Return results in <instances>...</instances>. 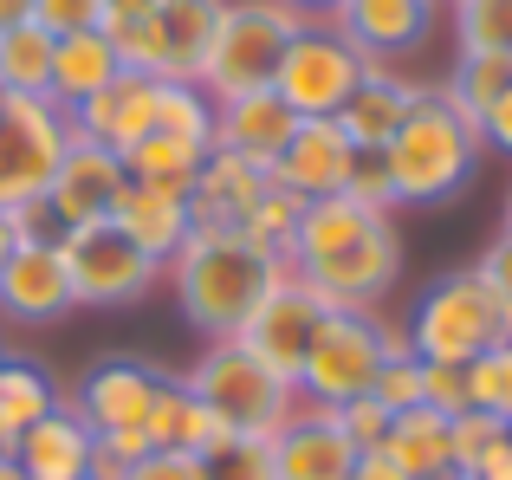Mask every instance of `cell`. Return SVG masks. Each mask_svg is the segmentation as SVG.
Masks as SVG:
<instances>
[{
  "mask_svg": "<svg viewBox=\"0 0 512 480\" xmlns=\"http://www.w3.org/2000/svg\"><path fill=\"white\" fill-rule=\"evenodd\" d=\"M286 266L299 286H312L325 305L376 312L402 286V234L389 208H363L350 195L305 202L286 240Z\"/></svg>",
  "mask_w": 512,
  "mask_h": 480,
  "instance_id": "1",
  "label": "cell"
},
{
  "mask_svg": "<svg viewBox=\"0 0 512 480\" xmlns=\"http://www.w3.org/2000/svg\"><path fill=\"white\" fill-rule=\"evenodd\" d=\"M163 279H169V292H175L188 325L208 344H221V338H240V331H247V318L286 286L292 266H286L279 247H260V240H247V234H201L195 228L182 240V253L163 266Z\"/></svg>",
  "mask_w": 512,
  "mask_h": 480,
  "instance_id": "2",
  "label": "cell"
},
{
  "mask_svg": "<svg viewBox=\"0 0 512 480\" xmlns=\"http://www.w3.org/2000/svg\"><path fill=\"white\" fill-rule=\"evenodd\" d=\"M376 156H383V176H389L396 208H441L474 182L487 143H480L474 117H461L448 98H441V85H428L422 104L409 111V124H402Z\"/></svg>",
  "mask_w": 512,
  "mask_h": 480,
  "instance_id": "3",
  "label": "cell"
},
{
  "mask_svg": "<svg viewBox=\"0 0 512 480\" xmlns=\"http://www.w3.org/2000/svg\"><path fill=\"white\" fill-rule=\"evenodd\" d=\"M506 338H512V318L474 266H454V273L428 279L409 312V344L422 364H474L480 351H493Z\"/></svg>",
  "mask_w": 512,
  "mask_h": 480,
  "instance_id": "4",
  "label": "cell"
},
{
  "mask_svg": "<svg viewBox=\"0 0 512 480\" xmlns=\"http://www.w3.org/2000/svg\"><path fill=\"white\" fill-rule=\"evenodd\" d=\"M182 383H188L195 403H208L214 416H221L234 435H247V442H273V435L286 429V416L299 409V390H292L273 364H260L240 338L208 344L201 364L188 370Z\"/></svg>",
  "mask_w": 512,
  "mask_h": 480,
  "instance_id": "5",
  "label": "cell"
},
{
  "mask_svg": "<svg viewBox=\"0 0 512 480\" xmlns=\"http://www.w3.org/2000/svg\"><path fill=\"white\" fill-rule=\"evenodd\" d=\"M299 13L286 0H227L221 33L208 46V65H201V91L214 104L221 98H247V91H273L279 59L299 39Z\"/></svg>",
  "mask_w": 512,
  "mask_h": 480,
  "instance_id": "6",
  "label": "cell"
},
{
  "mask_svg": "<svg viewBox=\"0 0 512 480\" xmlns=\"http://www.w3.org/2000/svg\"><path fill=\"white\" fill-rule=\"evenodd\" d=\"M383 364H389L383 312H344V305H331L312 331L305 364H299V403H318V409L357 403V396L376 390V370Z\"/></svg>",
  "mask_w": 512,
  "mask_h": 480,
  "instance_id": "7",
  "label": "cell"
},
{
  "mask_svg": "<svg viewBox=\"0 0 512 480\" xmlns=\"http://www.w3.org/2000/svg\"><path fill=\"white\" fill-rule=\"evenodd\" d=\"M65 253V279H72V299L78 305H98V312H124V305L150 299V286L163 279V266L137 247L111 215L85 221V228H65L59 234Z\"/></svg>",
  "mask_w": 512,
  "mask_h": 480,
  "instance_id": "8",
  "label": "cell"
},
{
  "mask_svg": "<svg viewBox=\"0 0 512 480\" xmlns=\"http://www.w3.org/2000/svg\"><path fill=\"white\" fill-rule=\"evenodd\" d=\"M65 143H72V117L52 98H7L0 104V215L39 208Z\"/></svg>",
  "mask_w": 512,
  "mask_h": 480,
  "instance_id": "9",
  "label": "cell"
},
{
  "mask_svg": "<svg viewBox=\"0 0 512 480\" xmlns=\"http://www.w3.org/2000/svg\"><path fill=\"white\" fill-rule=\"evenodd\" d=\"M363 72H370V59L350 46L338 26H331V20H305L299 39L286 46V59H279L273 91H279V98H286L299 117H338Z\"/></svg>",
  "mask_w": 512,
  "mask_h": 480,
  "instance_id": "10",
  "label": "cell"
},
{
  "mask_svg": "<svg viewBox=\"0 0 512 480\" xmlns=\"http://www.w3.org/2000/svg\"><path fill=\"white\" fill-rule=\"evenodd\" d=\"M124 189H130L124 156L72 130V143H65L59 169H52L46 195H39V215H46L59 234H65V228H85V221H104V215H111Z\"/></svg>",
  "mask_w": 512,
  "mask_h": 480,
  "instance_id": "11",
  "label": "cell"
},
{
  "mask_svg": "<svg viewBox=\"0 0 512 480\" xmlns=\"http://www.w3.org/2000/svg\"><path fill=\"white\" fill-rule=\"evenodd\" d=\"M156 390H163V370L156 364H143V357H104V364H91L78 377L72 409L91 435H130V429H143Z\"/></svg>",
  "mask_w": 512,
  "mask_h": 480,
  "instance_id": "12",
  "label": "cell"
},
{
  "mask_svg": "<svg viewBox=\"0 0 512 480\" xmlns=\"http://www.w3.org/2000/svg\"><path fill=\"white\" fill-rule=\"evenodd\" d=\"M350 163H357V143L338 130V117H305L299 130H292L286 156H279L266 176H273L279 195H292V202H325V195H344L350 182Z\"/></svg>",
  "mask_w": 512,
  "mask_h": 480,
  "instance_id": "13",
  "label": "cell"
},
{
  "mask_svg": "<svg viewBox=\"0 0 512 480\" xmlns=\"http://www.w3.org/2000/svg\"><path fill=\"white\" fill-rule=\"evenodd\" d=\"M266 195H273V176H266V169L240 163V156H227V150H208V163L188 182V221H195L201 234H247Z\"/></svg>",
  "mask_w": 512,
  "mask_h": 480,
  "instance_id": "14",
  "label": "cell"
},
{
  "mask_svg": "<svg viewBox=\"0 0 512 480\" xmlns=\"http://www.w3.org/2000/svg\"><path fill=\"white\" fill-rule=\"evenodd\" d=\"M0 312L13 325H59L65 312H78L59 240H20L7 253V266H0Z\"/></svg>",
  "mask_w": 512,
  "mask_h": 480,
  "instance_id": "15",
  "label": "cell"
},
{
  "mask_svg": "<svg viewBox=\"0 0 512 480\" xmlns=\"http://www.w3.org/2000/svg\"><path fill=\"white\" fill-rule=\"evenodd\" d=\"M331 305L318 299L312 286H299V279H286V286L273 292V299L260 305V312L247 318V331H240V344H247L260 364H273L279 377L299 390V364H305V351H312V331H318V318H325Z\"/></svg>",
  "mask_w": 512,
  "mask_h": 480,
  "instance_id": "16",
  "label": "cell"
},
{
  "mask_svg": "<svg viewBox=\"0 0 512 480\" xmlns=\"http://www.w3.org/2000/svg\"><path fill=\"white\" fill-rule=\"evenodd\" d=\"M273 455V480H350L357 474V448L338 429V409L299 403L286 416V429L266 442Z\"/></svg>",
  "mask_w": 512,
  "mask_h": 480,
  "instance_id": "17",
  "label": "cell"
},
{
  "mask_svg": "<svg viewBox=\"0 0 512 480\" xmlns=\"http://www.w3.org/2000/svg\"><path fill=\"white\" fill-rule=\"evenodd\" d=\"M299 124H305V117L292 111L279 91L221 98V104H214V150L240 156V163H253V169H273L279 156H286V143H292Z\"/></svg>",
  "mask_w": 512,
  "mask_h": 480,
  "instance_id": "18",
  "label": "cell"
},
{
  "mask_svg": "<svg viewBox=\"0 0 512 480\" xmlns=\"http://www.w3.org/2000/svg\"><path fill=\"white\" fill-rule=\"evenodd\" d=\"M435 7L441 0H344V7L331 13V26H338L370 65H389V59H402V52L428 46Z\"/></svg>",
  "mask_w": 512,
  "mask_h": 480,
  "instance_id": "19",
  "label": "cell"
},
{
  "mask_svg": "<svg viewBox=\"0 0 512 480\" xmlns=\"http://www.w3.org/2000/svg\"><path fill=\"white\" fill-rule=\"evenodd\" d=\"M156 85L163 78H143V72H117L111 85L98 91V98H85L78 111H65L72 117V130L78 137H91V143H104V150H117L124 156L137 137H150V124H156Z\"/></svg>",
  "mask_w": 512,
  "mask_h": 480,
  "instance_id": "20",
  "label": "cell"
},
{
  "mask_svg": "<svg viewBox=\"0 0 512 480\" xmlns=\"http://www.w3.org/2000/svg\"><path fill=\"white\" fill-rule=\"evenodd\" d=\"M422 91H428V85H415V78L389 72V65H370V72L357 78V91L344 98L338 130L357 143V150H383V143L396 137L402 124H409V111L422 104Z\"/></svg>",
  "mask_w": 512,
  "mask_h": 480,
  "instance_id": "21",
  "label": "cell"
},
{
  "mask_svg": "<svg viewBox=\"0 0 512 480\" xmlns=\"http://www.w3.org/2000/svg\"><path fill=\"white\" fill-rule=\"evenodd\" d=\"M91 448H98V435L78 422L72 403H59V409H46L33 429H20L13 461H20L26 480H91Z\"/></svg>",
  "mask_w": 512,
  "mask_h": 480,
  "instance_id": "22",
  "label": "cell"
},
{
  "mask_svg": "<svg viewBox=\"0 0 512 480\" xmlns=\"http://www.w3.org/2000/svg\"><path fill=\"white\" fill-rule=\"evenodd\" d=\"M111 221L137 240L156 266H169L175 253H182V240L195 234V221H188V189H163V182H130V189L117 195Z\"/></svg>",
  "mask_w": 512,
  "mask_h": 480,
  "instance_id": "23",
  "label": "cell"
},
{
  "mask_svg": "<svg viewBox=\"0 0 512 480\" xmlns=\"http://www.w3.org/2000/svg\"><path fill=\"white\" fill-rule=\"evenodd\" d=\"M117 72H124V65H117V52H111V39H104V33L52 39V85H46V98L59 104V111H78V104L98 98Z\"/></svg>",
  "mask_w": 512,
  "mask_h": 480,
  "instance_id": "24",
  "label": "cell"
},
{
  "mask_svg": "<svg viewBox=\"0 0 512 480\" xmlns=\"http://www.w3.org/2000/svg\"><path fill=\"white\" fill-rule=\"evenodd\" d=\"M227 0H156V26H163L169 46V78L182 85H201V65H208V46L221 33Z\"/></svg>",
  "mask_w": 512,
  "mask_h": 480,
  "instance_id": "25",
  "label": "cell"
},
{
  "mask_svg": "<svg viewBox=\"0 0 512 480\" xmlns=\"http://www.w3.org/2000/svg\"><path fill=\"white\" fill-rule=\"evenodd\" d=\"M383 455L402 461L409 468V480H428L441 468H454V416H441V409H402L396 422H389L383 435Z\"/></svg>",
  "mask_w": 512,
  "mask_h": 480,
  "instance_id": "26",
  "label": "cell"
},
{
  "mask_svg": "<svg viewBox=\"0 0 512 480\" xmlns=\"http://www.w3.org/2000/svg\"><path fill=\"white\" fill-rule=\"evenodd\" d=\"M111 39L117 65L143 78H169V46H163V26H156V7H111L98 26Z\"/></svg>",
  "mask_w": 512,
  "mask_h": 480,
  "instance_id": "27",
  "label": "cell"
},
{
  "mask_svg": "<svg viewBox=\"0 0 512 480\" xmlns=\"http://www.w3.org/2000/svg\"><path fill=\"white\" fill-rule=\"evenodd\" d=\"M52 85V33L39 20L0 33V91L7 98H46Z\"/></svg>",
  "mask_w": 512,
  "mask_h": 480,
  "instance_id": "28",
  "label": "cell"
},
{
  "mask_svg": "<svg viewBox=\"0 0 512 480\" xmlns=\"http://www.w3.org/2000/svg\"><path fill=\"white\" fill-rule=\"evenodd\" d=\"M500 91H512V59H506V52H461L454 72H448V85H441V98H448L461 117L480 124Z\"/></svg>",
  "mask_w": 512,
  "mask_h": 480,
  "instance_id": "29",
  "label": "cell"
},
{
  "mask_svg": "<svg viewBox=\"0 0 512 480\" xmlns=\"http://www.w3.org/2000/svg\"><path fill=\"white\" fill-rule=\"evenodd\" d=\"M201 163H208V150H201V143L163 137V130H150V137H137V143L124 150L130 182H163V189H188Z\"/></svg>",
  "mask_w": 512,
  "mask_h": 480,
  "instance_id": "30",
  "label": "cell"
},
{
  "mask_svg": "<svg viewBox=\"0 0 512 480\" xmlns=\"http://www.w3.org/2000/svg\"><path fill=\"white\" fill-rule=\"evenodd\" d=\"M163 137H182V143H201L214 150V98L201 85H182V78H163L156 85V124Z\"/></svg>",
  "mask_w": 512,
  "mask_h": 480,
  "instance_id": "31",
  "label": "cell"
},
{
  "mask_svg": "<svg viewBox=\"0 0 512 480\" xmlns=\"http://www.w3.org/2000/svg\"><path fill=\"white\" fill-rule=\"evenodd\" d=\"M46 409H59V390H52V377H46L39 364H20V357H7V364H0V422L20 435V429H33Z\"/></svg>",
  "mask_w": 512,
  "mask_h": 480,
  "instance_id": "32",
  "label": "cell"
},
{
  "mask_svg": "<svg viewBox=\"0 0 512 480\" xmlns=\"http://www.w3.org/2000/svg\"><path fill=\"white\" fill-rule=\"evenodd\" d=\"M467 409H480V416H493V422L512 429V338L467 364Z\"/></svg>",
  "mask_w": 512,
  "mask_h": 480,
  "instance_id": "33",
  "label": "cell"
},
{
  "mask_svg": "<svg viewBox=\"0 0 512 480\" xmlns=\"http://www.w3.org/2000/svg\"><path fill=\"white\" fill-rule=\"evenodd\" d=\"M454 39H461V52H506L512 59V0H461Z\"/></svg>",
  "mask_w": 512,
  "mask_h": 480,
  "instance_id": "34",
  "label": "cell"
},
{
  "mask_svg": "<svg viewBox=\"0 0 512 480\" xmlns=\"http://www.w3.org/2000/svg\"><path fill=\"white\" fill-rule=\"evenodd\" d=\"M512 442V429L506 422H493V416H480V409H467V416H454V468L461 474H480L493 455Z\"/></svg>",
  "mask_w": 512,
  "mask_h": 480,
  "instance_id": "35",
  "label": "cell"
},
{
  "mask_svg": "<svg viewBox=\"0 0 512 480\" xmlns=\"http://www.w3.org/2000/svg\"><path fill=\"white\" fill-rule=\"evenodd\" d=\"M111 0H33V20L46 26L52 39H72V33H98Z\"/></svg>",
  "mask_w": 512,
  "mask_h": 480,
  "instance_id": "36",
  "label": "cell"
},
{
  "mask_svg": "<svg viewBox=\"0 0 512 480\" xmlns=\"http://www.w3.org/2000/svg\"><path fill=\"white\" fill-rule=\"evenodd\" d=\"M422 357H389L383 370H376V403L389 409V416H402V409H422Z\"/></svg>",
  "mask_w": 512,
  "mask_h": 480,
  "instance_id": "37",
  "label": "cell"
},
{
  "mask_svg": "<svg viewBox=\"0 0 512 480\" xmlns=\"http://www.w3.org/2000/svg\"><path fill=\"white\" fill-rule=\"evenodd\" d=\"M201 468H208V480H273V455H266V442H247V435H234V442L214 448Z\"/></svg>",
  "mask_w": 512,
  "mask_h": 480,
  "instance_id": "38",
  "label": "cell"
},
{
  "mask_svg": "<svg viewBox=\"0 0 512 480\" xmlns=\"http://www.w3.org/2000/svg\"><path fill=\"white\" fill-rule=\"evenodd\" d=\"M389 409L376 403V396H357V403H344L338 409V429L350 435V448H357V455H370V448H383V435H389Z\"/></svg>",
  "mask_w": 512,
  "mask_h": 480,
  "instance_id": "39",
  "label": "cell"
},
{
  "mask_svg": "<svg viewBox=\"0 0 512 480\" xmlns=\"http://www.w3.org/2000/svg\"><path fill=\"white\" fill-rule=\"evenodd\" d=\"M422 403L441 416H467V364H428L422 370Z\"/></svg>",
  "mask_w": 512,
  "mask_h": 480,
  "instance_id": "40",
  "label": "cell"
},
{
  "mask_svg": "<svg viewBox=\"0 0 512 480\" xmlns=\"http://www.w3.org/2000/svg\"><path fill=\"white\" fill-rule=\"evenodd\" d=\"M344 195H350V202H363V208H396V195H389V176H383V156H376V150H357Z\"/></svg>",
  "mask_w": 512,
  "mask_h": 480,
  "instance_id": "41",
  "label": "cell"
},
{
  "mask_svg": "<svg viewBox=\"0 0 512 480\" xmlns=\"http://www.w3.org/2000/svg\"><path fill=\"white\" fill-rule=\"evenodd\" d=\"M130 480H208V468H201V455H182V448H150L130 468Z\"/></svg>",
  "mask_w": 512,
  "mask_h": 480,
  "instance_id": "42",
  "label": "cell"
},
{
  "mask_svg": "<svg viewBox=\"0 0 512 480\" xmlns=\"http://www.w3.org/2000/svg\"><path fill=\"white\" fill-rule=\"evenodd\" d=\"M480 279H487V292L506 305V318H512V234L500 228V240H493L487 253H480V266H474Z\"/></svg>",
  "mask_w": 512,
  "mask_h": 480,
  "instance_id": "43",
  "label": "cell"
},
{
  "mask_svg": "<svg viewBox=\"0 0 512 480\" xmlns=\"http://www.w3.org/2000/svg\"><path fill=\"white\" fill-rule=\"evenodd\" d=\"M480 143H487V150H500V156H512V91H500V98L487 104V117H480Z\"/></svg>",
  "mask_w": 512,
  "mask_h": 480,
  "instance_id": "44",
  "label": "cell"
},
{
  "mask_svg": "<svg viewBox=\"0 0 512 480\" xmlns=\"http://www.w3.org/2000/svg\"><path fill=\"white\" fill-rule=\"evenodd\" d=\"M350 480H409V468L389 461L383 448H370V455H357V474H350Z\"/></svg>",
  "mask_w": 512,
  "mask_h": 480,
  "instance_id": "45",
  "label": "cell"
},
{
  "mask_svg": "<svg viewBox=\"0 0 512 480\" xmlns=\"http://www.w3.org/2000/svg\"><path fill=\"white\" fill-rule=\"evenodd\" d=\"M292 13H299V20H331V13L344 7V0H286Z\"/></svg>",
  "mask_w": 512,
  "mask_h": 480,
  "instance_id": "46",
  "label": "cell"
},
{
  "mask_svg": "<svg viewBox=\"0 0 512 480\" xmlns=\"http://www.w3.org/2000/svg\"><path fill=\"white\" fill-rule=\"evenodd\" d=\"M33 20V0H0V33H7V26H26Z\"/></svg>",
  "mask_w": 512,
  "mask_h": 480,
  "instance_id": "47",
  "label": "cell"
},
{
  "mask_svg": "<svg viewBox=\"0 0 512 480\" xmlns=\"http://www.w3.org/2000/svg\"><path fill=\"white\" fill-rule=\"evenodd\" d=\"M474 480H512V442H506V448H500V455H493V461H487V468H480Z\"/></svg>",
  "mask_w": 512,
  "mask_h": 480,
  "instance_id": "48",
  "label": "cell"
},
{
  "mask_svg": "<svg viewBox=\"0 0 512 480\" xmlns=\"http://www.w3.org/2000/svg\"><path fill=\"white\" fill-rule=\"evenodd\" d=\"M13 247H20V215H0V266H7Z\"/></svg>",
  "mask_w": 512,
  "mask_h": 480,
  "instance_id": "49",
  "label": "cell"
},
{
  "mask_svg": "<svg viewBox=\"0 0 512 480\" xmlns=\"http://www.w3.org/2000/svg\"><path fill=\"white\" fill-rule=\"evenodd\" d=\"M0 480H26V474H20V461H13V455H0Z\"/></svg>",
  "mask_w": 512,
  "mask_h": 480,
  "instance_id": "50",
  "label": "cell"
},
{
  "mask_svg": "<svg viewBox=\"0 0 512 480\" xmlns=\"http://www.w3.org/2000/svg\"><path fill=\"white\" fill-rule=\"evenodd\" d=\"M13 442H20V435H13L7 422H0V455H13Z\"/></svg>",
  "mask_w": 512,
  "mask_h": 480,
  "instance_id": "51",
  "label": "cell"
},
{
  "mask_svg": "<svg viewBox=\"0 0 512 480\" xmlns=\"http://www.w3.org/2000/svg\"><path fill=\"white\" fill-rule=\"evenodd\" d=\"M428 480H474V474H461V468H441V474H428Z\"/></svg>",
  "mask_w": 512,
  "mask_h": 480,
  "instance_id": "52",
  "label": "cell"
},
{
  "mask_svg": "<svg viewBox=\"0 0 512 480\" xmlns=\"http://www.w3.org/2000/svg\"><path fill=\"white\" fill-rule=\"evenodd\" d=\"M111 7H156V0H111Z\"/></svg>",
  "mask_w": 512,
  "mask_h": 480,
  "instance_id": "53",
  "label": "cell"
},
{
  "mask_svg": "<svg viewBox=\"0 0 512 480\" xmlns=\"http://www.w3.org/2000/svg\"><path fill=\"white\" fill-rule=\"evenodd\" d=\"M506 234H512V189H506Z\"/></svg>",
  "mask_w": 512,
  "mask_h": 480,
  "instance_id": "54",
  "label": "cell"
},
{
  "mask_svg": "<svg viewBox=\"0 0 512 480\" xmlns=\"http://www.w3.org/2000/svg\"><path fill=\"white\" fill-rule=\"evenodd\" d=\"M0 364H7V351H0Z\"/></svg>",
  "mask_w": 512,
  "mask_h": 480,
  "instance_id": "55",
  "label": "cell"
},
{
  "mask_svg": "<svg viewBox=\"0 0 512 480\" xmlns=\"http://www.w3.org/2000/svg\"><path fill=\"white\" fill-rule=\"evenodd\" d=\"M0 104H7V91H0Z\"/></svg>",
  "mask_w": 512,
  "mask_h": 480,
  "instance_id": "56",
  "label": "cell"
},
{
  "mask_svg": "<svg viewBox=\"0 0 512 480\" xmlns=\"http://www.w3.org/2000/svg\"><path fill=\"white\" fill-rule=\"evenodd\" d=\"M454 7H461V0H454Z\"/></svg>",
  "mask_w": 512,
  "mask_h": 480,
  "instance_id": "57",
  "label": "cell"
}]
</instances>
